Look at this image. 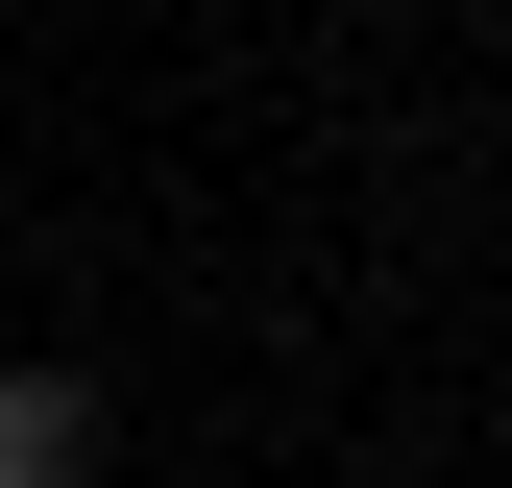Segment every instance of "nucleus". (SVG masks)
I'll list each match as a JSON object with an SVG mask.
<instances>
[{
  "instance_id": "nucleus-1",
  "label": "nucleus",
  "mask_w": 512,
  "mask_h": 488,
  "mask_svg": "<svg viewBox=\"0 0 512 488\" xmlns=\"http://www.w3.org/2000/svg\"><path fill=\"white\" fill-rule=\"evenodd\" d=\"M0 488H98V366H0Z\"/></svg>"
}]
</instances>
